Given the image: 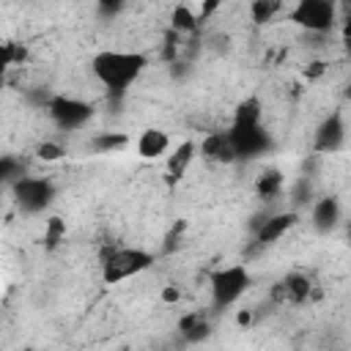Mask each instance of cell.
I'll return each mask as SVG.
<instances>
[{"instance_id":"cell-3","label":"cell","mask_w":351,"mask_h":351,"mask_svg":"<svg viewBox=\"0 0 351 351\" xmlns=\"http://www.w3.org/2000/svg\"><path fill=\"white\" fill-rule=\"evenodd\" d=\"M252 277H250V269L244 263H233V266H222V269H214L211 277H208V291H211V304L214 310H228L230 304H236L247 288H250Z\"/></svg>"},{"instance_id":"cell-12","label":"cell","mask_w":351,"mask_h":351,"mask_svg":"<svg viewBox=\"0 0 351 351\" xmlns=\"http://www.w3.org/2000/svg\"><path fill=\"white\" fill-rule=\"evenodd\" d=\"M310 225L318 233H332L340 225V200L337 197H318L310 208Z\"/></svg>"},{"instance_id":"cell-30","label":"cell","mask_w":351,"mask_h":351,"mask_svg":"<svg viewBox=\"0 0 351 351\" xmlns=\"http://www.w3.org/2000/svg\"><path fill=\"white\" fill-rule=\"evenodd\" d=\"M348 241H351V228H348Z\"/></svg>"},{"instance_id":"cell-17","label":"cell","mask_w":351,"mask_h":351,"mask_svg":"<svg viewBox=\"0 0 351 351\" xmlns=\"http://www.w3.org/2000/svg\"><path fill=\"white\" fill-rule=\"evenodd\" d=\"M233 123H263V107L258 96H250L236 104L233 110Z\"/></svg>"},{"instance_id":"cell-18","label":"cell","mask_w":351,"mask_h":351,"mask_svg":"<svg viewBox=\"0 0 351 351\" xmlns=\"http://www.w3.org/2000/svg\"><path fill=\"white\" fill-rule=\"evenodd\" d=\"M129 143V137L123 132H99L96 137H90V148L96 154H110V151H118Z\"/></svg>"},{"instance_id":"cell-28","label":"cell","mask_w":351,"mask_h":351,"mask_svg":"<svg viewBox=\"0 0 351 351\" xmlns=\"http://www.w3.org/2000/svg\"><path fill=\"white\" fill-rule=\"evenodd\" d=\"M304 186H307V181L302 178V181H299V189H304ZM293 200H296V203H304V200L310 203V195H304V192H296V197H293Z\"/></svg>"},{"instance_id":"cell-11","label":"cell","mask_w":351,"mask_h":351,"mask_svg":"<svg viewBox=\"0 0 351 351\" xmlns=\"http://www.w3.org/2000/svg\"><path fill=\"white\" fill-rule=\"evenodd\" d=\"M197 154H200L206 162H211V165H233V162H239L228 129H225V132H208V134L200 140Z\"/></svg>"},{"instance_id":"cell-10","label":"cell","mask_w":351,"mask_h":351,"mask_svg":"<svg viewBox=\"0 0 351 351\" xmlns=\"http://www.w3.org/2000/svg\"><path fill=\"white\" fill-rule=\"evenodd\" d=\"M296 222H299V211H293V208L291 211H280V214H263L255 222V241L261 247H269L277 239H282Z\"/></svg>"},{"instance_id":"cell-6","label":"cell","mask_w":351,"mask_h":351,"mask_svg":"<svg viewBox=\"0 0 351 351\" xmlns=\"http://www.w3.org/2000/svg\"><path fill=\"white\" fill-rule=\"evenodd\" d=\"M228 134L233 140L236 159H241V162L266 156L274 148V140H271V134L263 123H230Z\"/></svg>"},{"instance_id":"cell-9","label":"cell","mask_w":351,"mask_h":351,"mask_svg":"<svg viewBox=\"0 0 351 351\" xmlns=\"http://www.w3.org/2000/svg\"><path fill=\"white\" fill-rule=\"evenodd\" d=\"M310 293H313V282L302 271H291L271 285V302L274 304H302L310 299Z\"/></svg>"},{"instance_id":"cell-21","label":"cell","mask_w":351,"mask_h":351,"mask_svg":"<svg viewBox=\"0 0 351 351\" xmlns=\"http://www.w3.org/2000/svg\"><path fill=\"white\" fill-rule=\"evenodd\" d=\"M280 11H282V3H277V0H252L250 3V16L255 25L271 22L274 14H280Z\"/></svg>"},{"instance_id":"cell-25","label":"cell","mask_w":351,"mask_h":351,"mask_svg":"<svg viewBox=\"0 0 351 351\" xmlns=\"http://www.w3.org/2000/svg\"><path fill=\"white\" fill-rule=\"evenodd\" d=\"M217 8H219V0H206V3H200V5H197V19L203 22V19L211 16Z\"/></svg>"},{"instance_id":"cell-2","label":"cell","mask_w":351,"mask_h":351,"mask_svg":"<svg viewBox=\"0 0 351 351\" xmlns=\"http://www.w3.org/2000/svg\"><path fill=\"white\" fill-rule=\"evenodd\" d=\"M154 266V252L143 247H110L101 255V280L104 285H118L132 280Z\"/></svg>"},{"instance_id":"cell-8","label":"cell","mask_w":351,"mask_h":351,"mask_svg":"<svg viewBox=\"0 0 351 351\" xmlns=\"http://www.w3.org/2000/svg\"><path fill=\"white\" fill-rule=\"evenodd\" d=\"M346 143V121H343V112L340 110H332L315 129V137H313V151L315 154H335L340 151Z\"/></svg>"},{"instance_id":"cell-4","label":"cell","mask_w":351,"mask_h":351,"mask_svg":"<svg viewBox=\"0 0 351 351\" xmlns=\"http://www.w3.org/2000/svg\"><path fill=\"white\" fill-rule=\"evenodd\" d=\"M11 195H14V203L22 214H41L55 203L58 189L44 176H25L22 181H16L11 186Z\"/></svg>"},{"instance_id":"cell-24","label":"cell","mask_w":351,"mask_h":351,"mask_svg":"<svg viewBox=\"0 0 351 351\" xmlns=\"http://www.w3.org/2000/svg\"><path fill=\"white\" fill-rule=\"evenodd\" d=\"M36 156H38V159H44V162H55V159L66 156V148H63L60 143H52V140H47V143H41V145L36 148Z\"/></svg>"},{"instance_id":"cell-14","label":"cell","mask_w":351,"mask_h":351,"mask_svg":"<svg viewBox=\"0 0 351 351\" xmlns=\"http://www.w3.org/2000/svg\"><path fill=\"white\" fill-rule=\"evenodd\" d=\"M167 151H170V137H167L165 129L151 126V129H145V132L137 137V154H140L143 159H159V156H165Z\"/></svg>"},{"instance_id":"cell-29","label":"cell","mask_w":351,"mask_h":351,"mask_svg":"<svg viewBox=\"0 0 351 351\" xmlns=\"http://www.w3.org/2000/svg\"><path fill=\"white\" fill-rule=\"evenodd\" d=\"M321 71H324V63H321V60H318V63H313V66H310V69H307V77H318V74H321Z\"/></svg>"},{"instance_id":"cell-26","label":"cell","mask_w":351,"mask_h":351,"mask_svg":"<svg viewBox=\"0 0 351 351\" xmlns=\"http://www.w3.org/2000/svg\"><path fill=\"white\" fill-rule=\"evenodd\" d=\"M178 296H181V293H178V288H176V285H167V288L162 291V302H167V304L178 302Z\"/></svg>"},{"instance_id":"cell-13","label":"cell","mask_w":351,"mask_h":351,"mask_svg":"<svg viewBox=\"0 0 351 351\" xmlns=\"http://www.w3.org/2000/svg\"><path fill=\"white\" fill-rule=\"evenodd\" d=\"M178 335H181L184 343L197 346V343H203V340L211 337V321L203 313H186L178 321Z\"/></svg>"},{"instance_id":"cell-23","label":"cell","mask_w":351,"mask_h":351,"mask_svg":"<svg viewBox=\"0 0 351 351\" xmlns=\"http://www.w3.org/2000/svg\"><path fill=\"white\" fill-rule=\"evenodd\" d=\"M27 58V47L19 44V41H5L3 44V69H11V66H22Z\"/></svg>"},{"instance_id":"cell-5","label":"cell","mask_w":351,"mask_h":351,"mask_svg":"<svg viewBox=\"0 0 351 351\" xmlns=\"http://www.w3.org/2000/svg\"><path fill=\"white\" fill-rule=\"evenodd\" d=\"M288 19L299 25L302 30L321 36L337 25V5L332 0H299L288 11Z\"/></svg>"},{"instance_id":"cell-19","label":"cell","mask_w":351,"mask_h":351,"mask_svg":"<svg viewBox=\"0 0 351 351\" xmlns=\"http://www.w3.org/2000/svg\"><path fill=\"white\" fill-rule=\"evenodd\" d=\"M170 22H173V30H176V33H192V30H197V25H200L197 11H195L192 5H176Z\"/></svg>"},{"instance_id":"cell-27","label":"cell","mask_w":351,"mask_h":351,"mask_svg":"<svg viewBox=\"0 0 351 351\" xmlns=\"http://www.w3.org/2000/svg\"><path fill=\"white\" fill-rule=\"evenodd\" d=\"M121 8H123L121 3H101V5H99V11H101V14H110V16H112V14H118Z\"/></svg>"},{"instance_id":"cell-15","label":"cell","mask_w":351,"mask_h":351,"mask_svg":"<svg viewBox=\"0 0 351 351\" xmlns=\"http://www.w3.org/2000/svg\"><path fill=\"white\" fill-rule=\"evenodd\" d=\"M195 156H197V143H195V140L178 143L176 151L167 154V173H170V178H173V181L184 178V173L189 170V165H192Z\"/></svg>"},{"instance_id":"cell-16","label":"cell","mask_w":351,"mask_h":351,"mask_svg":"<svg viewBox=\"0 0 351 351\" xmlns=\"http://www.w3.org/2000/svg\"><path fill=\"white\" fill-rule=\"evenodd\" d=\"M282 184H285L282 173H280L277 167H269V170H263V173L255 178V192H258V197L271 200V197H277V195L282 192Z\"/></svg>"},{"instance_id":"cell-20","label":"cell","mask_w":351,"mask_h":351,"mask_svg":"<svg viewBox=\"0 0 351 351\" xmlns=\"http://www.w3.org/2000/svg\"><path fill=\"white\" fill-rule=\"evenodd\" d=\"M27 173H25V165H22V159H16L14 154H5L3 159H0V178L5 181V186L11 189L16 181H22Z\"/></svg>"},{"instance_id":"cell-1","label":"cell","mask_w":351,"mask_h":351,"mask_svg":"<svg viewBox=\"0 0 351 351\" xmlns=\"http://www.w3.org/2000/svg\"><path fill=\"white\" fill-rule=\"evenodd\" d=\"M145 66L148 58L143 52H129V49H101L90 58V71L99 80V85L107 90L110 101H121L126 90L140 80Z\"/></svg>"},{"instance_id":"cell-31","label":"cell","mask_w":351,"mask_h":351,"mask_svg":"<svg viewBox=\"0 0 351 351\" xmlns=\"http://www.w3.org/2000/svg\"><path fill=\"white\" fill-rule=\"evenodd\" d=\"M27 351H33V348H27Z\"/></svg>"},{"instance_id":"cell-22","label":"cell","mask_w":351,"mask_h":351,"mask_svg":"<svg viewBox=\"0 0 351 351\" xmlns=\"http://www.w3.org/2000/svg\"><path fill=\"white\" fill-rule=\"evenodd\" d=\"M63 239H66V222L60 217H49L47 225H44V247L47 250H55Z\"/></svg>"},{"instance_id":"cell-7","label":"cell","mask_w":351,"mask_h":351,"mask_svg":"<svg viewBox=\"0 0 351 351\" xmlns=\"http://www.w3.org/2000/svg\"><path fill=\"white\" fill-rule=\"evenodd\" d=\"M47 115L52 118V123L63 132H74V129H82L90 115H93V107L77 96H66V93H55L49 107H47Z\"/></svg>"}]
</instances>
